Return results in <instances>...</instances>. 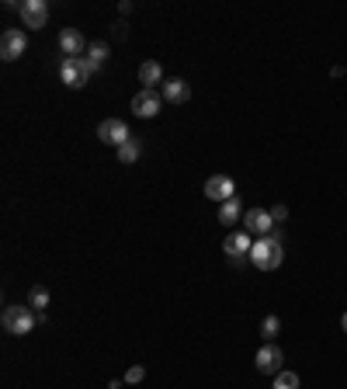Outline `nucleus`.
<instances>
[{"label": "nucleus", "mask_w": 347, "mask_h": 389, "mask_svg": "<svg viewBox=\"0 0 347 389\" xmlns=\"http://www.w3.org/2000/svg\"><path fill=\"white\" fill-rule=\"evenodd\" d=\"M341 327H344V334H347V313H344V316H341Z\"/></svg>", "instance_id": "5701e85b"}, {"label": "nucleus", "mask_w": 347, "mask_h": 389, "mask_svg": "<svg viewBox=\"0 0 347 389\" xmlns=\"http://www.w3.org/2000/svg\"><path fill=\"white\" fill-rule=\"evenodd\" d=\"M97 139L108 143V146H122L132 136H129V126H126L122 119H104V122L97 126Z\"/></svg>", "instance_id": "9d476101"}, {"label": "nucleus", "mask_w": 347, "mask_h": 389, "mask_svg": "<svg viewBox=\"0 0 347 389\" xmlns=\"http://www.w3.org/2000/svg\"><path fill=\"white\" fill-rule=\"evenodd\" d=\"M21 21H25V28H45V21H49V4L45 0H21Z\"/></svg>", "instance_id": "1a4fd4ad"}, {"label": "nucleus", "mask_w": 347, "mask_h": 389, "mask_svg": "<svg viewBox=\"0 0 347 389\" xmlns=\"http://www.w3.org/2000/svg\"><path fill=\"white\" fill-rule=\"evenodd\" d=\"M139 84H142V90H153L157 84L164 87V70H160V63L146 59V63L139 66Z\"/></svg>", "instance_id": "4468645a"}, {"label": "nucleus", "mask_w": 347, "mask_h": 389, "mask_svg": "<svg viewBox=\"0 0 347 389\" xmlns=\"http://www.w3.org/2000/svg\"><path fill=\"white\" fill-rule=\"evenodd\" d=\"M160 97L167 104H184L191 97V87H188V80H181V77H167L164 87H160Z\"/></svg>", "instance_id": "ddd939ff"}, {"label": "nucleus", "mask_w": 347, "mask_h": 389, "mask_svg": "<svg viewBox=\"0 0 347 389\" xmlns=\"http://www.w3.org/2000/svg\"><path fill=\"white\" fill-rule=\"evenodd\" d=\"M87 49H90V45H87L80 28H63V32H59V52H63V56H70V59H73V56H87Z\"/></svg>", "instance_id": "9b49d317"}, {"label": "nucleus", "mask_w": 347, "mask_h": 389, "mask_svg": "<svg viewBox=\"0 0 347 389\" xmlns=\"http://www.w3.org/2000/svg\"><path fill=\"white\" fill-rule=\"evenodd\" d=\"M28 306H32L35 313H45V306H49V289H42V285H35V289L28 292Z\"/></svg>", "instance_id": "6ab92c4d"}, {"label": "nucleus", "mask_w": 347, "mask_h": 389, "mask_svg": "<svg viewBox=\"0 0 347 389\" xmlns=\"http://www.w3.org/2000/svg\"><path fill=\"white\" fill-rule=\"evenodd\" d=\"M160 94L157 90H139V94H132V115L135 119H153V115H160Z\"/></svg>", "instance_id": "0eeeda50"}, {"label": "nucleus", "mask_w": 347, "mask_h": 389, "mask_svg": "<svg viewBox=\"0 0 347 389\" xmlns=\"http://www.w3.org/2000/svg\"><path fill=\"white\" fill-rule=\"evenodd\" d=\"M271 219H274V222L288 219V209H285V205H274V209H271Z\"/></svg>", "instance_id": "4be33fe9"}, {"label": "nucleus", "mask_w": 347, "mask_h": 389, "mask_svg": "<svg viewBox=\"0 0 347 389\" xmlns=\"http://www.w3.org/2000/svg\"><path fill=\"white\" fill-rule=\"evenodd\" d=\"M59 77H63L66 87H77V90H80V87H87V80L94 77V66L87 63V56H73V59L63 56V59H59Z\"/></svg>", "instance_id": "f03ea898"}, {"label": "nucleus", "mask_w": 347, "mask_h": 389, "mask_svg": "<svg viewBox=\"0 0 347 389\" xmlns=\"http://www.w3.org/2000/svg\"><path fill=\"white\" fill-rule=\"evenodd\" d=\"M278 330H281V320H278V316H264V320H260V337H264L267 345L278 337Z\"/></svg>", "instance_id": "a211bd4d"}, {"label": "nucleus", "mask_w": 347, "mask_h": 389, "mask_svg": "<svg viewBox=\"0 0 347 389\" xmlns=\"http://www.w3.org/2000/svg\"><path fill=\"white\" fill-rule=\"evenodd\" d=\"M0 323H4V330L7 334H14V337H25V334H32V327L39 323V313L32 309V306L25 303H11L4 306V316H0Z\"/></svg>", "instance_id": "f257e3e1"}, {"label": "nucleus", "mask_w": 347, "mask_h": 389, "mask_svg": "<svg viewBox=\"0 0 347 389\" xmlns=\"http://www.w3.org/2000/svg\"><path fill=\"white\" fill-rule=\"evenodd\" d=\"M222 251H226V258L233 261V264H240L243 258H250L254 240H250V233H247V229H243V233H229V237H226V244H222Z\"/></svg>", "instance_id": "423d86ee"}, {"label": "nucleus", "mask_w": 347, "mask_h": 389, "mask_svg": "<svg viewBox=\"0 0 347 389\" xmlns=\"http://www.w3.org/2000/svg\"><path fill=\"white\" fill-rule=\"evenodd\" d=\"M254 361H257L260 376H278V372H285V369H281L285 354H281V347H278V345H264L257 351V358H254Z\"/></svg>", "instance_id": "6e6552de"}, {"label": "nucleus", "mask_w": 347, "mask_h": 389, "mask_svg": "<svg viewBox=\"0 0 347 389\" xmlns=\"http://www.w3.org/2000/svg\"><path fill=\"white\" fill-rule=\"evenodd\" d=\"M205 198H212V202H229V198H236V184H233V177L229 174H212L209 181H205Z\"/></svg>", "instance_id": "39448f33"}, {"label": "nucleus", "mask_w": 347, "mask_h": 389, "mask_svg": "<svg viewBox=\"0 0 347 389\" xmlns=\"http://www.w3.org/2000/svg\"><path fill=\"white\" fill-rule=\"evenodd\" d=\"M139 157H142V139L132 136V139H126V143L118 146V160H122V164H135Z\"/></svg>", "instance_id": "2eb2a0df"}, {"label": "nucleus", "mask_w": 347, "mask_h": 389, "mask_svg": "<svg viewBox=\"0 0 347 389\" xmlns=\"http://www.w3.org/2000/svg\"><path fill=\"white\" fill-rule=\"evenodd\" d=\"M25 49H28V35H25L21 28H7V32L0 35V56H4L7 63H11V59H21Z\"/></svg>", "instance_id": "20e7f679"}, {"label": "nucleus", "mask_w": 347, "mask_h": 389, "mask_svg": "<svg viewBox=\"0 0 347 389\" xmlns=\"http://www.w3.org/2000/svg\"><path fill=\"white\" fill-rule=\"evenodd\" d=\"M87 63H90V66H94V73H97V70L108 63V45H104V42L90 45V49H87Z\"/></svg>", "instance_id": "f3484780"}, {"label": "nucleus", "mask_w": 347, "mask_h": 389, "mask_svg": "<svg viewBox=\"0 0 347 389\" xmlns=\"http://www.w3.org/2000/svg\"><path fill=\"white\" fill-rule=\"evenodd\" d=\"M299 372H278L274 376V389H299Z\"/></svg>", "instance_id": "aec40b11"}, {"label": "nucleus", "mask_w": 347, "mask_h": 389, "mask_svg": "<svg viewBox=\"0 0 347 389\" xmlns=\"http://www.w3.org/2000/svg\"><path fill=\"white\" fill-rule=\"evenodd\" d=\"M271 226H274V219H271L267 209H247V213H243V229H247V233H257L260 240L271 237Z\"/></svg>", "instance_id": "f8f14e48"}, {"label": "nucleus", "mask_w": 347, "mask_h": 389, "mask_svg": "<svg viewBox=\"0 0 347 389\" xmlns=\"http://www.w3.org/2000/svg\"><path fill=\"white\" fill-rule=\"evenodd\" d=\"M250 261H254V268H260V271H274V268L285 261L281 240H274V237L257 240V244H254V251H250Z\"/></svg>", "instance_id": "7ed1b4c3"}, {"label": "nucleus", "mask_w": 347, "mask_h": 389, "mask_svg": "<svg viewBox=\"0 0 347 389\" xmlns=\"http://www.w3.org/2000/svg\"><path fill=\"white\" fill-rule=\"evenodd\" d=\"M142 379H146V369H142V365H132L129 372H126V383H129V386L142 383Z\"/></svg>", "instance_id": "412c9836"}, {"label": "nucleus", "mask_w": 347, "mask_h": 389, "mask_svg": "<svg viewBox=\"0 0 347 389\" xmlns=\"http://www.w3.org/2000/svg\"><path fill=\"white\" fill-rule=\"evenodd\" d=\"M243 219V209H240V198H229V202H222L219 205V222H226V226H233V222H240Z\"/></svg>", "instance_id": "dca6fc26"}]
</instances>
